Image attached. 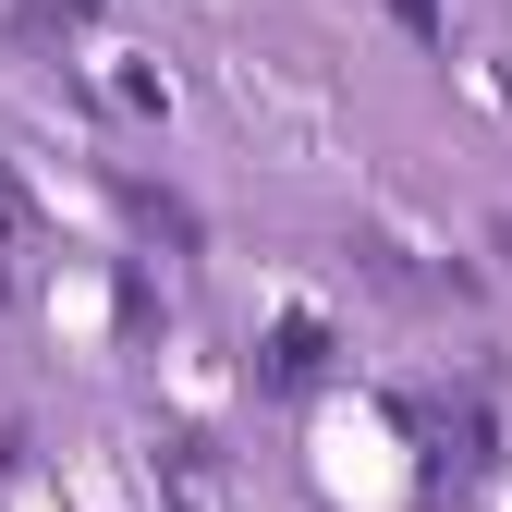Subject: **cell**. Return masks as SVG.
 Masks as SVG:
<instances>
[{"label": "cell", "instance_id": "6da1fadb", "mask_svg": "<svg viewBox=\"0 0 512 512\" xmlns=\"http://www.w3.org/2000/svg\"><path fill=\"white\" fill-rule=\"evenodd\" d=\"M317 366H330V330H317V317H281L269 330V391H305Z\"/></svg>", "mask_w": 512, "mask_h": 512}, {"label": "cell", "instance_id": "7a4b0ae2", "mask_svg": "<svg viewBox=\"0 0 512 512\" xmlns=\"http://www.w3.org/2000/svg\"><path fill=\"white\" fill-rule=\"evenodd\" d=\"M378 13H391L415 49H452V13H439V0H378Z\"/></svg>", "mask_w": 512, "mask_h": 512}]
</instances>
